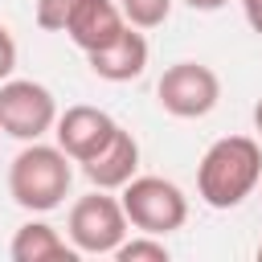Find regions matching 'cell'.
Here are the masks:
<instances>
[{"instance_id": "obj_1", "label": "cell", "mask_w": 262, "mask_h": 262, "mask_svg": "<svg viewBox=\"0 0 262 262\" xmlns=\"http://www.w3.org/2000/svg\"><path fill=\"white\" fill-rule=\"evenodd\" d=\"M262 184V147L250 135H225L209 143L196 168V192L209 209H237Z\"/></svg>"}, {"instance_id": "obj_2", "label": "cell", "mask_w": 262, "mask_h": 262, "mask_svg": "<svg viewBox=\"0 0 262 262\" xmlns=\"http://www.w3.org/2000/svg\"><path fill=\"white\" fill-rule=\"evenodd\" d=\"M74 160L57 147V143H29L16 151V160L8 164V192L25 213H49L66 201L70 184H74Z\"/></svg>"}, {"instance_id": "obj_3", "label": "cell", "mask_w": 262, "mask_h": 262, "mask_svg": "<svg viewBox=\"0 0 262 262\" xmlns=\"http://www.w3.org/2000/svg\"><path fill=\"white\" fill-rule=\"evenodd\" d=\"M123 209H127V221L139 229V233H176L184 221H188V196L164 180V176H131L123 184Z\"/></svg>"}, {"instance_id": "obj_4", "label": "cell", "mask_w": 262, "mask_h": 262, "mask_svg": "<svg viewBox=\"0 0 262 262\" xmlns=\"http://www.w3.org/2000/svg\"><path fill=\"white\" fill-rule=\"evenodd\" d=\"M127 209L123 201L106 196V188L90 192V196H78L70 205V217H66V233H70V246L78 254H115L127 237Z\"/></svg>"}, {"instance_id": "obj_5", "label": "cell", "mask_w": 262, "mask_h": 262, "mask_svg": "<svg viewBox=\"0 0 262 262\" xmlns=\"http://www.w3.org/2000/svg\"><path fill=\"white\" fill-rule=\"evenodd\" d=\"M57 123V102L49 94V86L33 82V78H8L0 82V131L33 143L45 131H53Z\"/></svg>"}, {"instance_id": "obj_6", "label": "cell", "mask_w": 262, "mask_h": 262, "mask_svg": "<svg viewBox=\"0 0 262 262\" xmlns=\"http://www.w3.org/2000/svg\"><path fill=\"white\" fill-rule=\"evenodd\" d=\"M156 98L172 119H205L221 102V78L201 61H176L160 74Z\"/></svg>"}, {"instance_id": "obj_7", "label": "cell", "mask_w": 262, "mask_h": 262, "mask_svg": "<svg viewBox=\"0 0 262 262\" xmlns=\"http://www.w3.org/2000/svg\"><path fill=\"white\" fill-rule=\"evenodd\" d=\"M119 131V123L106 115V111H98V106H66V115H57V123H53V135H57V147L74 160V164H86V160H94L106 143H111V135Z\"/></svg>"}, {"instance_id": "obj_8", "label": "cell", "mask_w": 262, "mask_h": 262, "mask_svg": "<svg viewBox=\"0 0 262 262\" xmlns=\"http://www.w3.org/2000/svg\"><path fill=\"white\" fill-rule=\"evenodd\" d=\"M123 29H127V16L115 0H78V8L70 12L66 37L82 53H94V49H106L111 41H119Z\"/></svg>"}, {"instance_id": "obj_9", "label": "cell", "mask_w": 262, "mask_h": 262, "mask_svg": "<svg viewBox=\"0 0 262 262\" xmlns=\"http://www.w3.org/2000/svg\"><path fill=\"white\" fill-rule=\"evenodd\" d=\"M86 61H90V74L102 78V82H131L147 70V37L135 25H127L119 41H111L106 49L86 53Z\"/></svg>"}, {"instance_id": "obj_10", "label": "cell", "mask_w": 262, "mask_h": 262, "mask_svg": "<svg viewBox=\"0 0 262 262\" xmlns=\"http://www.w3.org/2000/svg\"><path fill=\"white\" fill-rule=\"evenodd\" d=\"M135 168H139V143H135V135H131V131H123V127L111 135V143H106L94 160H86V164H82L86 180H90L94 188H106V192L123 188V184L135 176Z\"/></svg>"}, {"instance_id": "obj_11", "label": "cell", "mask_w": 262, "mask_h": 262, "mask_svg": "<svg viewBox=\"0 0 262 262\" xmlns=\"http://www.w3.org/2000/svg\"><path fill=\"white\" fill-rule=\"evenodd\" d=\"M8 258H12V262H74L78 250L66 246V237H61L49 221H25V225L12 233Z\"/></svg>"}, {"instance_id": "obj_12", "label": "cell", "mask_w": 262, "mask_h": 262, "mask_svg": "<svg viewBox=\"0 0 262 262\" xmlns=\"http://www.w3.org/2000/svg\"><path fill=\"white\" fill-rule=\"evenodd\" d=\"M172 4L176 0H119L127 25H135V29H160L172 16Z\"/></svg>"}, {"instance_id": "obj_13", "label": "cell", "mask_w": 262, "mask_h": 262, "mask_svg": "<svg viewBox=\"0 0 262 262\" xmlns=\"http://www.w3.org/2000/svg\"><path fill=\"white\" fill-rule=\"evenodd\" d=\"M119 262H168V246L156 237V233H143V237H123V246L115 250Z\"/></svg>"}, {"instance_id": "obj_14", "label": "cell", "mask_w": 262, "mask_h": 262, "mask_svg": "<svg viewBox=\"0 0 262 262\" xmlns=\"http://www.w3.org/2000/svg\"><path fill=\"white\" fill-rule=\"evenodd\" d=\"M74 8H78V0H37L33 20H37V29H45V33H66Z\"/></svg>"}, {"instance_id": "obj_15", "label": "cell", "mask_w": 262, "mask_h": 262, "mask_svg": "<svg viewBox=\"0 0 262 262\" xmlns=\"http://www.w3.org/2000/svg\"><path fill=\"white\" fill-rule=\"evenodd\" d=\"M12 70H16V41H12V33L0 25V82H8Z\"/></svg>"}, {"instance_id": "obj_16", "label": "cell", "mask_w": 262, "mask_h": 262, "mask_svg": "<svg viewBox=\"0 0 262 262\" xmlns=\"http://www.w3.org/2000/svg\"><path fill=\"white\" fill-rule=\"evenodd\" d=\"M242 12H246V25L262 37V0H242Z\"/></svg>"}, {"instance_id": "obj_17", "label": "cell", "mask_w": 262, "mask_h": 262, "mask_svg": "<svg viewBox=\"0 0 262 262\" xmlns=\"http://www.w3.org/2000/svg\"><path fill=\"white\" fill-rule=\"evenodd\" d=\"M188 8H196V12H217V8H225L229 0H184Z\"/></svg>"}, {"instance_id": "obj_18", "label": "cell", "mask_w": 262, "mask_h": 262, "mask_svg": "<svg viewBox=\"0 0 262 262\" xmlns=\"http://www.w3.org/2000/svg\"><path fill=\"white\" fill-rule=\"evenodd\" d=\"M254 131H258V135H262V98H258V102H254Z\"/></svg>"}, {"instance_id": "obj_19", "label": "cell", "mask_w": 262, "mask_h": 262, "mask_svg": "<svg viewBox=\"0 0 262 262\" xmlns=\"http://www.w3.org/2000/svg\"><path fill=\"white\" fill-rule=\"evenodd\" d=\"M258 258H262V246H258Z\"/></svg>"}]
</instances>
